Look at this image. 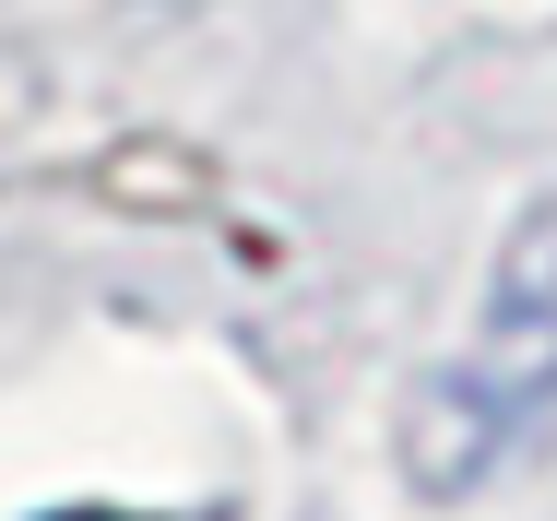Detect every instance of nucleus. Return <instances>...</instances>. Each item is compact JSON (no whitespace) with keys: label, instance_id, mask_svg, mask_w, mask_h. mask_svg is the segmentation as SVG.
I'll list each match as a JSON object with an SVG mask.
<instances>
[{"label":"nucleus","instance_id":"1","mask_svg":"<svg viewBox=\"0 0 557 521\" xmlns=\"http://www.w3.org/2000/svg\"><path fill=\"white\" fill-rule=\"evenodd\" d=\"M546 426H557V190L498 237V273H486L474 332L416 392V426H404L416 438V486L428 498H474Z\"/></svg>","mask_w":557,"mask_h":521}]
</instances>
